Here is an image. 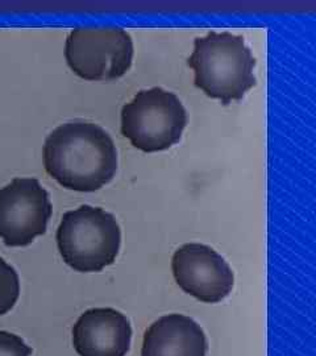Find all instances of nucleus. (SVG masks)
I'll return each mask as SVG.
<instances>
[{"label": "nucleus", "mask_w": 316, "mask_h": 356, "mask_svg": "<svg viewBox=\"0 0 316 356\" xmlns=\"http://www.w3.org/2000/svg\"><path fill=\"white\" fill-rule=\"evenodd\" d=\"M131 341L129 321L113 307L86 310L73 327V346L79 356H126Z\"/></svg>", "instance_id": "obj_8"}, {"label": "nucleus", "mask_w": 316, "mask_h": 356, "mask_svg": "<svg viewBox=\"0 0 316 356\" xmlns=\"http://www.w3.org/2000/svg\"><path fill=\"white\" fill-rule=\"evenodd\" d=\"M32 348L26 342L8 331H0V356H31Z\"/></svg>", "instance_id": "obj_11"}, {"label": "nucleus", "mask_w": 316, "mask_h": 356, "mask_svg": "<svg viewBox=\"0 0 316 356\" xmlns=\"http://www.w3.org/2000/svg\"><path fill=\"white\" fill-rule=\"evenodd\" d=\"M47 173L69 191L91 193L110 184L117 170L113 138L98 124L69 122L56 128L44 143Z\"/></svg>", "instance_id": "obj_1"}, {"label": "nucleus", "mask_w": 316, "mask_h": 356, "mask_svg": "<svg viewBox=\"0 0 316 356\" xmlns=\"http://www.w3.org/2000/svg\"><path fill=\"white\" fill-rule=\"evenodd\" d=\"M188 66L194 70V85L224 106L241 101L257 83L252 51L242 36L231 32L211 31L195 38Z\"/></svg>", "instance_id": "obj_2"}, {"label": "nucleus", "mask_w": 316, "mask_h": 356, "mask_svg": "<svg viewBox=\"0 0 316 356\" xmlns=\"http://www.w3.org/2000/svg\"><path fill=\"white\" fill-rule=\"evenodd\" d=\"M57 245L63 261L76 272H101L114 264L122 231L111 213L85 204L63 214Z\"/></svg>", "instance_id": "obj_3"}, {"label": "nucleus", "mask_w": 316, "mask_h": 356, "mask_svg": "<svg viewBox=\"0 0 316 356\" xmlns=\"http://www.w3.org/2000/svg\"><path fill=\"white\" fill-rule=\"evenodd\" d=\"M51 202L36 178H15L0 189V238L7 247H26L47 232Z\"/></svg>", "instance_id": "obj_6"}, {"label": "nucleus", "mask_w": 316, "mask_h": 356, "mask_svg": "<svg viewBox=\"0 0 316 356\" xmlns=\"http://www.w3.org/2000/svg\"><path fill=\"white\" fill-rule=\"evenodd\" d=\"M133 53L131 35L117 26L76 28L65 45L69 67L86 81H115L126 76Z\"/></svg>", "instance_id": "obj_5"}, {"label": "nucleus", "mask_w": 316, "mask_h": 356, "mask_svg": "<svg viewBox=\"0 0 316 356\" xmlns=\"http://www.w3.org/2000/svg\"><path fill=\"white\" fill-rule=\"evenodd\" d=\"M172 270L178 286L204 304H217L227 298L235 276L226 259L201 243L179 247L172 259Z\"/></svg>", "instance_id": "obj_7"}, {"label": "nucleus", "mask_w": 316, "mask_h": 356, "mask_svg": "<svg viewBox=\"0 0 316 356\" xmlns=\"http://www.w3.org/2000/svg\"><path fill=\"white\" fill-rule=\"evenodd\" d=\"M20 296L19 275L4 259L0 257V316L11 312Z\"/></svg>", "instance_id": "obj_10"}, {"label": "nucleus", "mask_w": 316, "mask_h": 356, "mask_svg": "<svg viewBox=\"0 0 316 356\" xmlns=\"http://www.w3.org/2000/svg\"><path fill=\"white\" fill-rule=\"evenodd\" d=\"M207 350L206 334L194 319L169 314L145 331L141 356H206Z\"/></svg>", "instance_id": "obj_9"}, {"label": "nucleus", "mask_w": 316, "mask_h": 356, "mask_svg": "<svg viewBox=\"0 0 316 356\" xmlns=\"http://www.w3.org/2000/svg\"><path fill=\"white\" fill-rule=\"evenodd\" d=\"M186 126V108L176 94L161 88L141 90L122 110L123 136L145 153L172 148Z\"/></svg>", "instance_id": "obj_4"}]
</instances>
